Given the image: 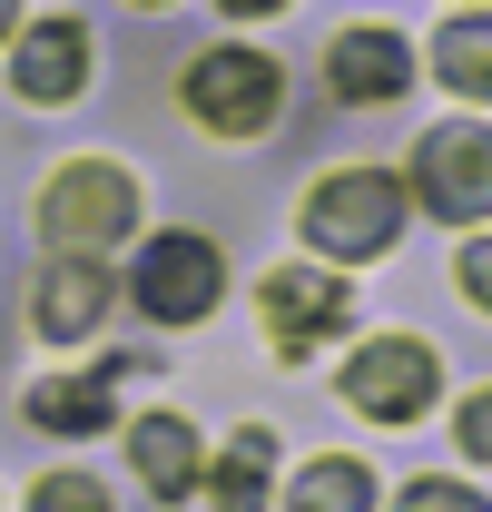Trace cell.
Wrapping results in <instances>:
<instances>
[{
	"instance_id": "6da1fadb",
	"label": "cell",
	"mask_w": 492,
	"mask_h": 512,
	"mask_svg": "<svg viewBox=\"0 0 492 512\" xmlns=\"http://www.w3.org/2000/svg\"><path fill=\"white\" fill-rule=\"evenodd\" d=\"M128 227H138V178L109 168V158H69L40 197V237L60 256H109Z\"/></svg>"
},
{
	"instance_id": "7a4b0ae2",
	"label": "cell",
	"mask_w": 492,
	"mask_h": 512,
	"mask_svg": "<svg viewBox=\"0 0 492 512\" xmlns=\"http://www.w3.org/2000/svg\"><path fill=\"white\" fill-rule=\"evenodd\" d=\"M394 227H404V178H384V168H335L306 197V247L315 256H384Z\"/></svg>"
},
{
	"instance_id": "3957f363",
	"label": "cell",
	"mask_w": 492,
	"mask_h": 512,
	"mask_svg": "<svg viewBox=\"0 0 492 512\" xmlns=\"http://www.w3.org/2000/svg\"><path fill=\"white\" fill-rule=\"evenodd\" d=\"M276 99H286V79H276V60H256V50L187 60V119L217 128V138H256V128L276 119Z\"/></svg>"
},
{
	"instance_id": "277c9868",
	"label": "cell",
	"mask_w": 492,
	"mask_h": 512,
	"mask_svg": "<svg viewBox=\"0 0 492 512\" xmlns=\"http://www.w3.org/2000/svg\"><path fill=\"white\" fill-rule=\"evenodd\" d=\"M414 197L433 217H492V128L483 119H453L414 148Z\"/></svg>"
},
{
	"instance_id": "5b68a950",
	"label": "cell",
	"mask_w": 492,
	"mask_h": 512,
	"mask_svg": "<svg viewBox=\"0 0 492 512\" xmlns=\"http://www.w3.org/2000/svg\"><path fill=\"white\" fill-rule=\"evenodd\" d=\"M217 286H227V266H217L207 237H178V227H168L158 247L138 256V306H148L158 325H197L207 306H217Z\"/></svg>"
},
{
	"instance_id": "8992f818",
	"label": "cell",
	"mask_w": 492,
	"mask_h": 512,
	"mask_svg": "<svg viewBox=\"0 0 492 512\" xmlns=\"http://www.w3.org/2000/svg\"><path fill=\"white\" fill-rule=\"evenodd\" d=\"M345 404L374 414V424H414V414L433 404V345H414V335L365 345V355L345 365Z\"/></svg>"
},
{
	"instance_id": "52a82bcc",
	"label": "cell",
	"mask_w": 492,
	"mask_h": 512,
	"mask_svg": "<svg viewBox=\"0 0 492 512\" xmlns=\"http://www.w3.org/2000/svg\"><path fill=\"white\" fill-rule=\"evenodd\" d=\"M345 276H325V266H276L266 276V335H276V355H315L335 325H345Z\"/></svg>"
},
{
	"instance_id": "ba28073f",
	"label": "cell",
	"mask_w": 492,
	"mask_h": 512,
	"mask_svg": "<svg viewBox=\"0 0 492 512\" xmlns=\"http://www.w3.org/2000/svg\"><path fill=\"white\" fill-rule=\"evenodd\" d=\"M79 79H89V30L79 20H30L20 50H10V89L30 109H60V99H79Z\"/></svg>"
},
{
	"instance_id": "9c48e42d",
	"label": "cell",
	"mask_w": 492,
	"mask_h": 512,
	"mask_svg": "<svg viewBox=\"0 0 492 512\" xmlns=\"http://www.w3.org/2000/svg\"><path fill=\"white\" fill-rule=\"evenodd\" d=\"M30 316H40V335H50V345L99 335V325H109V266H99V256H50V266H40Z\"/></svg>"
},
{
	"instance_id": "30bf717a",
	"label": "cell",
	"mask_w": 492,
	"mask_h": 512,
	"mask_svg": "<svg viewBox=\"0 0 492 512\" xmlns=\"http://www.w3.org/2000/svg\"><path fill=\"white\" fill-rule=\"evenodd\" d=\"M404 79H414V50L394 40V30H345L335 50H325V89L335 99H355V109H384V99H404Z\"/></svg>"
},
{
	"instance_id": "8fae6325",
	"label": "cell",
	"mask_w": 492,
	"mask_h": 512,
	"mask_svg": "<svg viewBox=\"0 0 492 512\" xmlns=\"http://www.w3.org/2000/svg\"><path fill=\"white\" fill-rule=\"evenodd\" d=\"M128 463H138V483L148 493H197V424L187 414H138L128 424Z\"/></svg>"
},
{
	"instance_id": "7c38bea8",
	"label": "cell",
	"mask_w": 492,
	"mask_h": 512,
	"mask_svg": "<svg viewBox=\"0 0 492 512\" xmlns=\"http://www.w3.org/2000/svg\"><path fill=\"white\" fill-rule=\"evenodd\" d=\"M266 473H276L266 424H237V434H227V453H217V473H207L217 512H266Z\"/></svg>"
},
{
	"instance_id": "4fadbf2b",
	"label": "cell",
	"mask_w": 492,
	"mask_h": 512,
	"mask_svg": "<svg viewBox=\"0 0 492 512\" xmlns=\"http://www.w3.org/2000/svg\"><path fill=\"white\" fill-rule=\"evenodd\" d=\"M433 69H443V89H453V99H492V20H443Z\"/></svg>"
},
{
	"instance_id": "5bb4252c",
	"label": "cell",
	"mask_w": 492,
	"mask_h": 512,
	"mask_svg": "<svg viewBox=\"0 0 492 512\" xmlns=\"http://www.w3.org/2000/svg\"><path fill=\"white\" fill-rule=\"evenodd\" d=\"M286 512H374V473L345 463V453H325V463L296 473V503H286Z\"/></svg>"
},
{
	"instance_id": "9a60e30c",
	"label": "cell",
	"mask_w": 492,
	"mask_h": 512,
	"mask_svg": "<svg viewBox=\"0 0 492 512\" xmlns=\"http://www.w3.org/2000/svg\"><path fill=\"white\" fill-rule=\"evenodd\" d=\"M30 414H40L50 434H99V414H109V375H60V384H30Z\"/></svg>"
},
{
	"instance_id": "2e32d148",
	"label": "cell",
	"mask_w": 492,
	"mask_h": 512,
	"mask_svg": "<svg viewBox=\"0 0 492 512\" xmlns=\"http://www.w3.org/2000/svg\"><path fill=\"white\" fill-rule=\"evenodd\" d=\"M30 512H109V503H99V483H89V473H50V483L30 493Z\"/></svg>"
},
{
	"instance_id": "e0dca14e",
	"label": "cell",
	"mask_w": 492,
	"mask_h": 512,
	"mask_svg": "<svg viewBox=\"0 0 492 512\" xmlns=\"http://www.w3.org/2000/svg\"><path fill=\"white\" fill-rule=\"evenodd\" d=\"M394 512H492V503H483V493H463V483H443V473H433V483H414V493H404Z\"/></svg>"
},
{
	"instance_id": "ac0fdd59",
	"label": "cell",
	"mask_w": 492,
	"mask_h": 512,
	"mask_svg": "<svg viewBox=\"0 0 492 512\" xmlns=\"http://www.w3.org/2000/svg\"><path fill=\"white\" fill-rule=\"evenodd\" d=\"M463 296H473V306H492V237H473V247H463Z\"/></svg>"
},
{
	"instance_id": "d6986e66",
	"label": "cell",
	"mask_w": 492,
	"mask_h": 512,
	"mask_svg": "<svg viewBox=\"0 0 492 512\" xmlns=\"http://www.w3.org/2000/svg\"><path fill=\"white\" fill-rule=\"evenodd\" d=\"M463 453H483V463H492V384L463 404Z\"/></svg>"
},
{
	"instance_id": "ffe728a7",
	"label": "cell",
	"mask_w": 492,
	"mask_h": 512,
	"mask_svg": "<svg viewBox=\"0 0 492 512\" xmlns=\"http://www.w3.org/2000/svg\"><path fill=\"white\" fill-rule=\"evenodd\" d=\"M227 20H266V10H286V0H217Z\"/></svg>"
},
{
	"instance_id": "44dd1931",
	"label": "cell",
	"mask_w": 492,
	"mask_h": 512,
	"mask_svg": "<svg viewBox=\"0 0 492 512\" xmlns=\"http://www.w3.org/2000/svg\"><path fill=\"white\" fill-rule=\"evenodd\" d=\"M10 30H20V0H0V40H10Z\"/></svg>"
}]
</instances>
